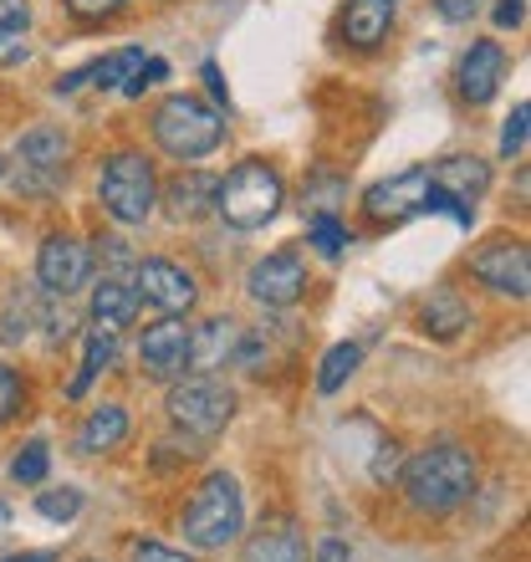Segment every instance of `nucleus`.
Listing matches in <instances>:
<instances>
[{
  "label": "nucleus",
  "instance_id": "34",
  "mask_svg": "<svg viewBox=\"0 0 531 562\" xmlns=\"http://www.w3.org/2000/svg\"><path fill=\"white\" fill-rule=\"evenodd\" d=\"M26 323H31V302L11 296V307H5V317H0V338H5V342H21V338H26Z\"/></svg>",
  "mask_w": 531,
  "mask_h": 562
},
{
  "label": "nucleus",
  "instance_id": "37",
  "mask_svg": "<svg viewBox=\"0 0 531 562\" xmlns=\"http://www.w3.org/2000/svg\"><path fill=\"white\" fill-rule=\"evenodd\" d=\"M133 562H190V558L174 548H163V542H138V548H133Z\"/></svg>",
  "mask_w": 531,
  "mask_h": 562
},
{
  "label": "nucleus",
  "instance_id": "35",
  "mask_svg": "<svg viewBox=\"0 0 531 562\" xmlns=\"http://www.w3.org/2000/svg\"><path fill=\"white\" fill-rule=\"evenodd\" d=\"M72 5V15H82V21H103V15H118L123 0H67Z\"/></svg>",
  "mask_w": 531,
  "mask_h": 562
},
{
  "label": "nucleus",
  "instance_id": "28",
  "mask_svg": "<svg viewBox=\"0 0 531 562\" xmlns=\"http://www.w3.org/2000/svg\"><path fill=\"white\" fill-rule=\"evenodd\" d=\"M312 246H317L323 256H332V261H338V256L348 251V246H353V236H348V231L338 225V215H312Z\"/></svg>",
  "mask_w": 531,
  "mask_h": 562
},
{
  "label": "nucleus",
  "instance_id": "12",
  "mask_svg": "<svg viewBox=\"0 0 531 562\" xmlns=\"http://www.w3.org/2000/svg\"><path fill=\"white\" fill-rule=\"evenodd\" d=\"M133 292H138V302H154V307L169 312V317H184V312L194 307L200 286H194V277L184 267H174V261H138V267H133Z\"/></svg>",
  "mask_w": 531,
  "mask_h": 562
},
{
  "label": "nucleus",
  "instance_id": "23",
  "mask_svg": "<svg viewBox=\"0 0 531 562\" xmlns=\"http://www.w3.org/2000/svg\"><path fill=\"white\" fill-rule=\"evenodd\" d=\"M138 67H144V46H118V52H108L103 61H92L88 82H98V88H123Z\"/></svg>",
  "mask_w": 531,
  "mask_h": 562
},
{
  "label": "nucleus",
  "instance_id": "16",
  "mask_svg": "<svg viewBox=\"0 0 531 562\" xmlns=\"http://www.w3.org/2000/svg\"><path fill=\"white\" fill-rule=\"evenodd\" d=\"M240 353V323L230 317H210V323L190 327V373L225 369Z\"/></svg>",
  "mask_w": 531,
  "mask_h": 562
},
{
  "label": "nucleus",
  "instance_id": "14",
  "mask_svg": "<svg viewBox=\"0 0 531 562\" xmlns=\"http://www.w3.org/2000/svg\"><path fill=\"white\" fill-rule=\"evenodd\" d=\"M501 77H506L501 42H471V52L460 57V72H455L460 98H465L471 108L490 103V98H496V88H501Z\"/></svg>",
  "mask_w": 531,
  "mask_h": 562
},
{
  "label": "nucleus",
  "instance_id": "33",
  "mask_svg": "<svg viewBox=\"0 0 531 562\" xmlns=\"http://www.w3.org/2000/svg\"><path fill=\"white\" fill-rule=\"evenodd\" d=\"M163 77H169V61H163V57H144V67H138V72H133L118 92H128V98H138V92H144V88H154V82H163Z\"/></svg>",
  "mask_w": 531,
  "mask_h": 562
},
{
  "label": "nucleus",
  "instance_id": "5",
  "mask_svg": "<svg viewBox=\"0 0 531 562\" xmlns=\"http://www.w3.org/2000/svg\"><path fill=\"white\" fill-rule=\"evenodd\" d=\"M98 200L118 225H144L154 215V200H159L154 164L144 154H113L103 164V179H98Z\"/></svg>",
  "mask_w": 531,
  "mask_h": 562
},
{
  "label": "nucleus",
  "instance_id": "26",
  "mask_svg": "<svg viewBox=\"0 0 531 562\" xmlns=\"http://www.w3.org/2000/svg\"><path fill=\"white\" fill-rule=\"evenodd\" d=\"M31 26V5L26 0H0V61H15L11 46L26 36Z\"/></svg>",
  "mask_w": 531,
  "mask_h": 562
},
{
  "label": "nucleus",
  "instance_id": "13",
  "mask_svg": "<svg viewBox=\"0 0 531 562\" xmlns=\"http://www.w3.org/2000/svg\"><path fill=\"white\" fill-rule=\"evenodd\" d=\"M246 286H251V296L266 302V307H292L296 296L307 292V267H302L296 251H276V256H266V261H256Z\"/></svg>",
  "mask_w": 531,
  "mask_h": 562
},
{
  "label": "nucleus",
  "instance_id": "1",
  "mask_svg": "<svg viewBox=\"0 0 531 562\" xmlns=\"http://www.w3.org/2000/svg\"><path fill=\"white\" fill-rule=\"evenodd\" d=\"M404 491L409 502L429 517H444L455 512L465 496L475 491V460L460 450V445H434V450H419V456L404 465Z\"/></svg>",
  "mask_w": 531,
  "mask_h": 562
},
{
  "label": "nucleus",
  "instance_id": "20",
  "mask_svg": "<svg viewBox=\"0 0 531 562\" xmlns=\"http://www.w3.org/2000/svg\"><path fill=\"white\" fill-rule=\"evenodd\" d=\"M394 26V0H348V11H342V36L353 46H379Z\"/></svg>",
  "mask_w": 531,
  "mask_h": 562
},
{
  "label": "nucleus",
  "instance_id": "42",
  "mask_svg": "<svg viewBox=\"0 0 531 562\" xmlns=\"http://www.w3.org/2000/svg\"><path fill=\"white\" fill-rule=\"evenodd\" d=\"M5 562H57V552H15V558Z\"/></svg>",
  "mask_w": 531,
  "mask_h": 562
},
{
  "label": "nucleus",
  "instance_id": "38",
  "mask_svg": "<svg viewBox=\"0 0 531 562\" xmlns=\"http://www.w3.org/2000/svg\"><path fill=\"white\" fill-rule=\"evenodd\" d=\"M434 5H440V15H444V21H455V26H460V21H471V15L481 11V0H434Z\"/></svg>",
  "mask_w": 531,
  "mask_h": 562
},
{
  "label": "nucleus",
  "instance_id": "39",
  "mask_svg": "<svg viewBox=\"0 0 531 562\" xmlns=\"http://www.w3.org/2000/svg\"><path fill=\"white\" fill-rule=\"evenodd\" d=\"M521 15H527V5H521V0H501V5H496V26L511 31V26H521Z\"/></svg>",
  "mask_w": 531,
  "mask_h": 562
},
{
  "label": "nucleus",
  "instance_id": "4",
  "mask_svg": "<svg viewBox=\"0 0 531 562\" xmlns=\"http://www.w3.org/2000/svg\"><path fill=\"white\" fill-rule=\"evenodd\" d=\"M281 200H286L281 175L266 159L236 164V169L221 179V190H215V210H221L225 225H236V231H261L281 210Z\"/></svg>",
  "mask_w": 531,
  "mask_h": 562
},
{
  "label": "nucleus",
  "instance_id": "7",
  "mask_svg": "<svg viewBox=\"0 0 531 562\" xmlns=\"http://www.w3.org/2000/svg\"><path fill=\"white\" fill-rule=\"evenodd\" d=\"M67 159H72V138L61 128H31L15 144V190L21 194H52L67 179Z\"/></svg>",
  "mask_w": 531,
  "mask_h": 562
},
{
  "label": "nucleus",
  "instance_id": "17",
  "mask_svg": "<svg viewBox=\"0 0 531 562\" xmlns=\"http://www.w3.org/2000/svg\"><path fill=\"white\" fill-rule=\"evenodd\" d=\"M240 562H307V537L292 517L261 521V532H251V542L240 548Z\"/></svg>",
  "mask_w": 531,
  "mask_h": 562
},
{
  "label": "nucleus",
  "instance_id": "43",
  "mask_svg": "<svg viewBox=\"0 0 531 562\" xmlns=\"http://www.w3.org/2000/svg\"><path fill=\"white\" fill-rule=\"evenodd\" d=\"M5 527H11V506L0 502V532H5Z\"/></svg>",
  "mask_w": 531,
  "mask_h": 562
},
{
  "label": "nucleus",
  "instance_id": "15",
  "mask_svg": "<svg viewBox=\"0 0 531 562\" xmlns=\"http://www.w3.org/2000/svg\"><path fill=\"white\" fill-rule=\"evenodd\" d=\"M429 184L440 194H450L460 210H471L475 215V200L490 190V164L481 159H440L429 164Z\"/></svg>",
  "mask_w": 531,
  "mask_h": 562
},
{
  "label": "nucleus",
  "instance_id": "41",
  "mask_svg": "<svg viewBox=\"0 0 531 562\" xmlns=\"http://www.w3.org/2000/svg\"><path fill=\"white\" fill-rule=\"evenodd\" d=\"M205 88L221 98V103H230V88H225V72L215 67V61H205Z\"/></svg>",
  "mask_w": 531,
  "mask_h": 562
},
{
  "label": "nucleus",
  "instance_id": "30",
  "mask_svg": "<svg viewBox=\"0 0 531 562\" xmlns=\"http://www.w3.org/2000/svg\"><path fill=\"white\" fill-rule=\"evenodd\" d=\"M98 251H92V261H103L108 267V277H123V271L133 267V251H128V240H118V236H103V240H92Z\"/></svg>",
  "mask_w": 531,
  "mask_h": 562
},
{
  "label": "nucleus",
  "instance_id": "6",
  "mask_svg": "<svg viewBox=\"0 0 531 562\" xmlns=\"http://www.w3.org/2000/svg\"><path fill=\"white\" fill-rule=\"evenodd\" d=\"M230 415H236V394L210 373H190L169 389V419L179 429H190L194 440H215L230 425Z\"/></svg>",
  "mask_w": 531,
  "mask_h": 562
},
{
  "label": "nucleus",
  "instance_id": "44",
  "mask_svg": "<svg viewBox=\"0 0 531 562\" xmlns=\"http://www.w3.org/2000/svg\"><path fill=\"white\" fill-rule=\"evenodd\" d=\"M0 175H5V159H0Z\"/></svg>",
  "mask_w": 531,
  "mask_h": 562
},
{
  "label": "nucleus",
  "instance_id": "18",
  "mask_svg": "<svg viewBox=\"0 0 531 562\" xmlns=\"http://www.w3.org/2000/svg\"><path fill=\"white\" fill-rule=\"evenodd\" d=\"M215 190H221V179L215 175H205V169H179V175L169 179L163 200H169V210H174V221H200V215L215 210Z\"/></svg>",
  "mask_w": 531,
  "mask_h": 562
},
{
  "label": "nucleus",
  "instance_id": "24",
  "mask_svg": "<svg viewBox=\"0 0 531 562\" xmlns=\"http://www.w3.org/2000/svg\"><path fill=\"white\" fill-rule=\"evenodd\" d=\"M358 363H363V348H358V342H338V348H327L323 369H317V389H323V394H338V389L358 373Z\"/></svg>",
  "mask_w": 531,
  "mask_h": 562
},
{
  "label": "nucleus",
  "instance_id": "32",
  "mask_svg": "<svg viewBox=\"0 0 531 562\" xmlns=\"http://www.w3.org/2000/svg\"><path fill=\"white\" fill-rule=\"evenodd\" d=\"M21 404H26V389H21V373H15V369H5V363H0V425H5V419H15V415H21Z\"/></svg>",
  "mask_w": 531,
  "mask_h": 562
},
{
  "label": "nucleus",
  "instance_id": "25",
  "mask_svg": "<svg viewBox=\"0 0 531 562\" xmlns=\"http://www.w3.org/2000/svg\"><path fill=\"white\" fill-rule=\"evenodd\" d=\"M113 358H118V338H113V333H98V327H92L88 358H82V373L72 379V400H77V394H88V384L108 369V363H113Z\"/></svg>",
  "mask_w": 531,
  "mask_h": 562
},
{
  "label": "nucleus",
  "instance_id": "21",
  "mask_svg": "<svg viewBox=\"0 0 531 562\" xmlns=\"http://www.w3.org/2000/svg\"><path fill=\"white\" fill-rule=\"evenodd\" d=\"M123 435H128L123 404H103V409H92L88 415V425L77 429V450H82V456H103V450H118Z\"/></svg>",
  "mask_w": 531,
  "mask_h": 562
},
{
  "label": "nucleus",
  "instance_id": "2",
  "mask_svg": "<svg viewBox=\"0 0 531 562\" xmlns=\"http://www.w3.org/2000/svg\"><path fill=\"white\" fill-rule=\"evenodd\" d=\"M154 138H159V148L169 159L194 164V159H205V154L221 148L225 119L210 103L190 98V92H174V98H163L159 113H154Z\"/></svg>",
  "mask_w": 531,
  "mask_h": 562
},
{
  "label": "nucleus",
  "instance_id": "40",
  "mask_svg": "<svg viewBox=\"0 0 531 562\" xmlns=\"http://www.w3.org/2000/svg\"><path fill=\"white\" fill-rule=\"evenodd\" d=\"M317 562H348V542H342V537H323Z\"/></svg>",
  "mask_w": 531,
  "mask_h": 562
},
{
  "label": "nucleus",
  "instance_id": "31",
  "mask_svg": "<svg viewBox=\"0 0 531 562\" xmlns=\"http://www.w3.org/2000/svg\"><path fill=\"white\" fill-rule=\"evenodd\" d=\"M527 119H531L527 103L511 108V119H506V128H501V154L506 159H521V148H527Z\"/></svg>",
  "mask_w": 531,
  "mask_h": 562
},
{
  "label": "nucleus",
  "instance_id": "3",
  "mask_svg": "<svg viewBox=\"0 0 531 562\" xmlns=\"http://www.w3.org/2000/svg\"><path fill=\"white\" fill-rule=\"evenodd\" d=\"M240 527H246V502H240L236 475H205V486L194 491L190 512H184V542L200 552H221L240 537Z\"/></svg>",
  "mask_w": 531,
  "mask_h": 562
},
{
  "label": "nucleus",
  "instance_id": "27",
  "mask_svg": "<svg viewBox=\"0 0 531 562\" xmlns=\"http://www.w3.org/2000/svg\"><path fill=\"white\" fill-rule=\"evenodd\" d=\"M46 465H52V450H46V440H31V445H21V456H15L11 475L21 481V486H42V481H46Z\"/></svg>",
  "mask_w": 531,
  "mask_h": 562
},
{
  "label": "nucleus",
  "instance_id": "19",
  "mask_svg": "<svg viewBox=\"0 0 531 562\" xmlns=\"http://www.w3.org/2000/svg\"><path fill=\"white\" fill-rule=\"evenodd\" d=\"M133 317H138V292H133V281H123V277L98 281V292H92V323H98V333H113V338H118Z\"/></svg>",
  "mask_w": 531,
  "mask_h": 562
},
{
  "label": "nucleus",
  "instance_id": "36",
  "mask_svg": "<svg viewBox=\"0 0 531 562\" xmlns=\"http://www.w3.org/2000/svg\"><path fill=\"white\" fill-rule=\"evenodd\" d=\"M404 471V456H398V445H379V460H373V481H394Z\"/></svg>",
  "mask_w": 531,
  "mask_h": 562
},
{
  "label": "nucleus",
  "instance_id": "9",
  "mask_svg": "<svg viewBox=\"0 0 531 562\" xmlns=\"http://www.w3.org/2000/svg\"><path fill=\"white\" fill-rule=\"evenodd\" d=\"M429 194H434V184H429V169H404V175H394V179H379V184H369V194H363V210H369V221L394 225V221H409V215H425V210H429Z\"/></svg>",
  "mask_w": 531,
  "mask_h": 562
},
{
  "label": "nucleus",
  "instance_id": "22",
  "mask_svg": "<svg viewBox=\"0 0 531 562\" xmlns=\"http://www.w3.org/2000/svg\"><path fill=\"white\" fill-rule=\"evenodd\" d=\"M419 323H425V333H434V338H455L460 327H471V307L460 302L455 286H434L429 302L419 307Z\"/></svg>",
  "mask_w": 531,
  "mask_h": 562
},
{
  "label": "nucleus",
  "instance_id": "8",
  "mask_svg": "<svg viewBox=\"0 0 531 562\" xmlns=\"http://www.w3.org/2000/svg\"><path fill=\"white\" fill-rule=\"evenodd\" d=\"M471 271L486 281L490 292L517 296V302H527V292H531V251L521 236L486 240V246L471 256Z\"/></svg>",
  "mask_w": 531,
  "mask_h": 562
},
{
  "label": "nucleus",
  "instance_id": "29",
  "mask_svg": "<svg viewBox=\"0 0 531 562\" xmlns=\"http://www.w3.org/2000/svg\"><path fill=\"white\" fill-rule=\"evenodd\" d=\"M36 512H42L46 521H72L77 512H82V491H72V486L42 491V496H36Z\"/></svg>",
  "mask_w": 531,
  "mask_h": 562
},
{
  "label": "nucleus",
  "instance_id": "10",
  "mask_svg": "<svg viewBox=\"0 0 531 562\" xmlns=\"http://www.w3.org/2000/svg\"><path fill=\"white\" fill-rule=\"evenodd\" d=\"M138 358H144V373L148 379H159V384L184 379V373H190V323L163 312L154 327H144V348H138Z\"/></svg>",
  "mask_w": 531,
  "mask_h": 562
},
{
  "label": "nucleus",
  "instance_id": "11",
  "mask_svg": "<svg viewBox=\"0 0 531 562\" xmlns=\"http://www.w3.org/2000/svg\"><path fill=\"white\" fill-rule=\"evenodd\" d=\"M92 277V246H82L77 236H46L36 251V281L52 296H72L77 286H88Z\"/></svg>",
  "mask_w": 531,
  "mask_h": 562
}]
</instances>
